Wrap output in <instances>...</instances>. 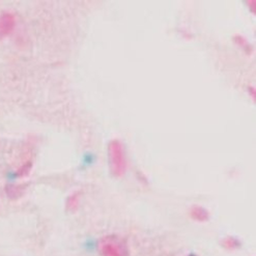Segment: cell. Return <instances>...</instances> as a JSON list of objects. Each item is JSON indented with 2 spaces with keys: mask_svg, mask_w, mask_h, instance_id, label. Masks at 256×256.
<instances>
[{
  "mask_svg": "<svg viewBox=\"0 0 256 256\" xmlns=\"http://www.w3.org/2000/svg\"><path fill=\"white\" fill-rule=\"evenodd\" d=\"M108 160L111 174L116 178H122L128 169L126 148L118 139H112L108 144Z\"/></svg>",
  "mask_w": 256,
  "mask_h": 256,
  "instance_id": "obj_1",
  "label": "cell"
},
{
  "mask_svg": "<svg viewBox=\"0 0 256 256\" xmlns=\"http://www.w3.org/2000/svg\"><path fill=\"white\" fill-rule=\"evenodd\" d=\"M98 249L102 256H129L126 240L118 236L109 234L98 240Z\"/></svg>",
  "mask_w": 256,
  "mask_h": 256,
  "instance_id": "obj_2",
  "label": "cell"
},
{
  "mask_svg": "<svg viewBox=\"0 0 256 256\" xmlns=\"http://www.w3.org/2000/svg\"><path fill=\"white\" fill-rule=\"evenodd\" d=\"M16 16L12 12H4L0 14V38L10 36L16 27Z\"/></svg>",
  "mask_w": 256,
  "mask_h": 256,
  "instance_id": "obj_3",
  "label": "cell"
},
{
  "mask_svg": "<svg viewBox=\"0 0 256 256\" xmlns=\"http://www.w3.org/2000/svg\"><path fill=\"white\" fill-rule=\"evenodd\" d=\"M190 216L197 222H206L210 219V212L202 206H193L190 208Z\"/></svg>",
  "mask_w": 256,
  "mask_h": 256,
  "instance_id": "obj_4",
  "label": "cell"
},
{
  "mask_svg": "<svg viewBox=\"0 0 256 256\" xmlns=\"http://www.w3.org/2000/svg\"><path fill=\"white\" fill-rule=\"evenodd\" d=\"M80 204V193L75 192L70 195L66 202V208L68 210H75L78 208Z\"/></svg>",
  "mask_w": 256,
  "mask_h": 256,
  "instance_id": "obj_5",
  "label": "cell"
},
{
  "mask_svg": "<svg viewBox=\"0 0 256 256\" xmlns=\"http://www.w3.org/2000/svg\"><path fill=\"white\" fill-rule=\"evenodd\" d=\"M223 246L228 249V250H234L238 247V240L232 236H227L226 238L223 240Z\"/></svg>",
  "mask_w": 256,
  "mask_h": 256,
  "instance_id": "obj_6",
  "label": "cell"
},
{
  "mask_svg": "<svg viewBox=\"0 0 256 256\" xmlns=\"http://www.w3.org/2000/svg\"><path fill=\"white\" fill-rule=\"evenodd\" d=\"M189 256H196V255H193V254H191V255H189Z\"/></svg>",
  "mask_w": 256,
  "mask_h": 256,
  "instance_id": "obj_7",
  "label": "cell"
}]
</instances>
